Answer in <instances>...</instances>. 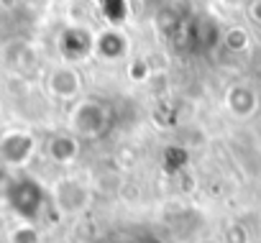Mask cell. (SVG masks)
Masks as SVG:
<instances>
[{
    "label": "cell",
    "instance_id": "1",
    "mask_svg": "<svg viewBox=\"0 0 261 243\" xmlns=\"http://www.w3.org/2000/svg\"><path fill=\"white\" fill-rule=\"evenodd\" d=\"M113 126V110L102 100H80L69 113V131L77 139H102Z\"/></svg>",
    "mask_w": 261,
    "mask_h": 243
},
{
    "label": "cell",
    "instance_id": "2",
    "mask_svg": "<svg viewBox=\"0 0 261 243\" xmlns=\"http://www.w3.org/2000/svg\"><path fill=\"white\" fill-rule=\"evenodd\" d=\"M6 202L13 207V212L18 218H23V223H34L41 215L44 205H46V192H44V187L36 179L21 177V179L11 182Z\"/></svg>",
    "mask_w": 261,
    "mask_h": 243
},
{
    "label": "cell",
    "instance_id": "3",
    "mask_svg": "<svg viewBox=\"0 0 261 243\" xmlns=\"http://www.w3.org/2000/svg\"><path fill=\"white\" fill-rule=\"evenodd\" d=\"M51 202L62 215H80L90 207L92 202V192L90 187L77 179V177H62L54 182L51 187Z\"/></svg>",
    "mask_w": 261,
    "mask_h": 243
},
{
    "label": "cell",
    "instance_id": "4",
    "mask_svg": "<svg viewBox=\"0 0 261 243\" xmlns=\"http://www.w3.org/2000/svg\"><path fill=\"white\" fill-rule=\"evenodd\" d=\"M36 151V139L26 131H8L0 136V164L23 167Z\"/></svg>",
    "mask_w": 261,
    "mask_h": 243
},
{
    "label": "cell",
    "instance_id": "5",
    "mask_svg": "<svg viewBox=\"0 0 261 243\" xmlns=\"http://www.w3.org/2000/svg\"><path fill=\"white\" fill-rule=\"evenodd\" d=\"M57 46L67 62H82L90 54H95V34L85 26H67L59 34Z\"/></svg>",
    "mask_w": 261,
    "mask_h": 243
},
{
    "label": "cell",
    "instance_id": "6",
    "mask_svg": "<svg viewBox=\"0 0 261 243\" xmlns=\"http://www.w3.org/2000/svg\"><path fill=\"white\" fill-rule=\"evenodd\" d=\"M46 90L57 100H74L82 92V74L74 67H57L46 77Z\"/></svg>",
    "mask_w": 261,
    "mask_h": 243
},
{
    "label": "cell",
    "instance_id": "7",
    "mask_svg": "<svg viewBox=\"0 0 261 243\" xmlns=\"http://www.w3.org/2000/svg\"><path fill=\"white\" fill-rule=\"evenodd\" d=\"M128 49H130V41L123 34V29H118V26H108L95 34V54L105 62L123 59L128 54Z\"/></svg>",
    "mask_w": 261,
    "mask_h": 243
},
{
    "label": "cell",
    "instance_id": "8",
    "mask_svg": "<svg viewBox=\"0 0 261 243\" xmlns=\"http://www.w3.org/2000/svg\"><path fill=\"white\" fill-rule=\"evenodd\" d=\"M225 107L236 118H251L258 110V92L246 82H236L225 92Z\"/></svg>",
    "mask_w": 261,
    "mask_h": 243
},
{
    "label": "cell",
    "instance_id": "9",
    "mask_svg": "<svg viewBox=\"0 0 261 243\" xmlns=\"http://www.w3.org/2000/svg\"><path fill=\"white\" fill-rule=\"evenodd\" d=\"M46 154L57 164H72L80 156V139L74 133H57L46 144Z\"/></svg>",
    "mask_w": 261,
    "mask_h": 243
},
{
    "label": "cell",
    "instance_id": "10",
    "mask_svg": "<svg viewBox=\"0 0 261 243\" xmlns=\"http://www.w3.org/2000/svg\"><path fill=\"white\" fill-rule=\"evenodd\" d=\"M192 39H195L202 49H210V46L220 44L223 34H220V29H218V23H215L213 18H200V21L195 23V29H192Z\"/></svg>",
    "mask_w": 261,
    "mask_h": 243
},
{
    "label": "cell",
    "instance_id": "11",
    "mask_svg": "<svg viewBox=\"0 0 261 243\" xmlns=\"http://www.w3.org/2000/svg\"><path fill=\"white\" fill-rule=\"evenodd\" d=\"M223 46L228 49V51H233V54H241V51H246L248 49V44H251V39H248V34H246V29L243 26H228L225 31H223Z\"/></svg>",
    "mask_w": 261,
    "mask_h": 243
},
{
    "label": "cell",
    "instance_id": "12",
    "mask_svg": "<svg viewBox=\"0 0 261 243\" xmlns=\"http://www.w3.org/2000/svg\"><path fill=\"white\" fill-rule=\"evenodd\" d=\"M8 240L11 243H41V233L34 223H21L8 233Z\"/></svg>",
    "mask_w": 261,
    "mask_h": 243
},
{
    "label": "cell",
    "instance_id": "13",
    "mask_svg": "<svg viewBox=\"0 0 261 243\" xmlns=\"http://www.w3.org/2000/svg\"><path fill=\"white\" fill-rule=\"evenodd\" d=\"M223 243H248V233L241 223H230L223 233Z\"/></svg>",
    "mask_w": 261,
    "mask_h": 243
},
{
    "label": "cell",
    "instance_id": "14",
    "mask_svg": "<svg viewBox=\"0 0 261 243\" xmlns=\"http://www.w3.org/2000/svg\"><path fill=\"white\" fill-rule=\"evenodd\" d=\"M11 182H13V177L8 174V167H6V164H0V200H6Z\"/></svg>",
    "mask_w": 261,
    "mask_h": 243
},
{
    "label": "cell",
    "instance_id": "15",
    "mask_svg": "<svg viewBox=\"0 0 261 243\" xmlns=\"http://www.w3.org/2000/svg\"><path fill=\"white\" fill-rule=\"evenodd\" d=\"M151 72L146 67V62H134L130 64V79H146Z\"/></svg>",
    "mask_w": 261,
    "mask_h": 243
},
{
    "label": "cell",
    "instance_id": "16",
    "mask_svg": "<svg viewBox=\"0 0 261 243\" xmlns=\"http://www.w3.org/2000/svg\"><path fill=\"white\" fill-rule=\"evenodd\" d=\"M248 16H251L256 23H261V0H253V3H251V8H248Z\"/></svg>",
    "mask_w": 261,
    "mask_h": 243
},
{
    "label": "cell",
    "instance_id": "17",
    "mask_svg": "<svg viewBox=\"0 0 261 243\" xmlns=\"http://www.w3.org/2000/svg\"><path fill=\"white\" fill-rule=\"evenodd\" d=\"M225 3H241V0H225Z\"/></svg>",
    "mask_w": 261,
    "mask_h": 243
},
{
    "label": "cell",
    "instance_id": "18",
    "mask_svg": "<svg viewBox=\"0 0 261 243\" xmlns=\"http://www.w3.org/2000/svg\"><path fill=\"white\" fill-rule=\"evenodd\" d=\"M97 3H100V6H102V3H110V0H97Z\"/></svg>",
    "mask_w": 261,
    "mask_h": 243
},
{
    "label": "cell",
    "instance_id": "19",
    "mask_svg": "<svg viewBox=\"0 0 261 243\" xmlns=\"http://www.w3.org/2000/svg\"><path fill=\"white\" fill-rule=\"evenodd\" d=\"M210 243H223V240H210Z\"/></svg>",
    "mask_w": 261,
    "mask_h": 243
}]
</instances>
